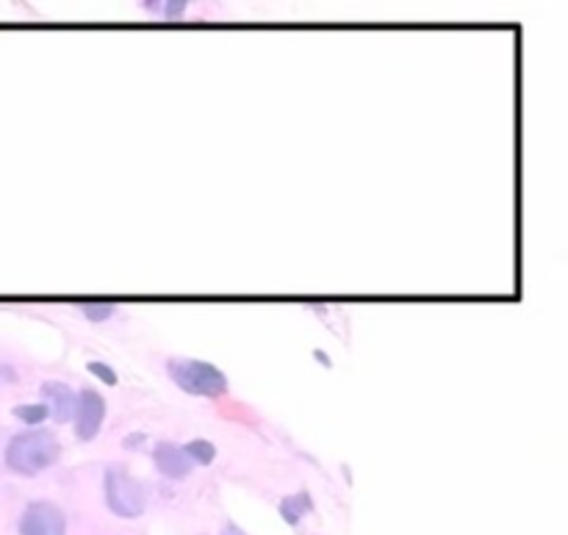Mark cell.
<instances>
[{
  "label": "cell",
  "mask_w": 568,
  "mask_h": 535,
  "mask_svg": "<svg viewBox=\"0 0 568 535\" xmlns=\"http://www.w3.org/2000/svg\"><path fill=\"white\" fill-rule=\"evenodd\" d=\"M222 535H247L242 531V527H236V525H227L225 531H222Z\"/></svg>",
  "instance_id": "5bb4252c"
},
{
  "label": "cell",
  "mask_w": 568,
  "mask_h": 535,
  "mask_svg": "<svg viewBox=\"0 0 568 535\" xmlns=\"http://www.w3.org/2000/svg\"><path fill=\"white\" fill-rule=\"evenodd\" d=\"M72 420H75V436L81 442H92L105 420V400L94 388H83L81 394H75V414H72Z\"/></svg>",
  "instance_id": "277c9868"
},
{
  "label": "cell",
  "mask_w": 568,
  "mask_h": 535,
  "mask_svg": "<svg viewBox=\"0 0 568 535\" xmlns=\"http://www.w3.org/2000/svg\"><path fill=\"white\" fill-rule=\"evenodd\" d=\"M61 455V442L50 431H22L6 444V466L17 475L33 477L53 466Z\"/></svg>",
  "instance_id": "6da1fadb"
},
{
  "label": "cell",
  "mask_w": 568,
  "mask_h": 535,
  "mask_svg": "<svg viewBox=\"0 0 568 535\" xmlns=\"http://www.w3.org/2000/svg\"><path fill=\"white\" fill-rule=\"evenodd\" d=\"M14 416L20 422H26L28 427H37L39 422L42 420H48V405H42V403H37V405H17L14 408Z\"/></svg>",
  "instance_id": "30bf717a"
},
{
  "label": "cell",
  "mask_w": 568,
  "mask_h": 535,
  "mask_svg": "<svg viewBox=\"0 0 568 535\" xmlns=\"http://www.w3.org/2000/svg\"><path fill=\"white\" fill-rule=\"evenodd\" d=\"M305 511H311V497L308 494H294V497H286L281 503V514L286 516L288 525H297L300 519H303Z\"/></svg>",
  "instance_id": "9c48e42d"
},
{
  "label": "cell",
  "mask_w": 568,
  "mask_h": 535,
  "mask_svg": "<svg viewBox=\"0 0 568 535\" xmlns=\"http://www.w3.org/2000/svg\"><path fill=\"white\" fill-rule=\"evenodd\" d=\"M89 372H92L94 377H100L105 386H116V372L111 370L109 364H100V361H89Z\"/></svg>",
  "instance_id": "7c38bea8"
},
{
  "label": "cell",
  "mask_w": 568,
  "mask_h": 535,
  "mask_svg": "<svg viewBox=\"0 0 568 535\" xmlns=\"http://www.w3.org/2000/svg\"><path fill=\"white\" fill-rule=\"evenodd\" d=\"M105 503L122 519H136L144 514V486L125 470H111L105 475Z\"/></svg>",
  "instance_id": "3957f363"
},
{
  "label": "cell",
  "mask_w": 568,
  "mask_h": 535,
  "mask_svg": "<svg viewBox=\"0 0 568 535\" xmlns=\"http://www.w3.org/2000/svg\"><path fill=\"white\" fill-rule=\"evenodd\" d=\"M316 359H320V364H325V366H331V359H327V355L325 353H322V350H316Z\"/></svg>",
  "instance_id": "9a60e30c"
},
{
  "label": "cell",
  "mask_w": 568,
  "mask_h": 535,
  "mask_svg": "<svg viewBox=\"0 0 568 535\" xmlns=\"http://www.w3.org/2000/svg\"><path fill=\"white\" fill-rule=\"evenodd\" d=\"M81 311L87 320L92 322H103L114 314V303H81Z\"/></svg>",
  "instance_id": "8fae6325"
},
{
  "label": "cell",
  "mask_w": 568,
  "mask_h": 535,
  "mask_svg": "<svg viewBox=\"0 0 568 535\" xmlns=\"http://www.w3.org/2000/svg\"><path fill=\"white\" fill-rule=\"evenodd\" d=\"M42 397L48 400V414L53 416L59 425H64V422L72 420V414H75V392H72L67 383H55V381H48L42 386Z\"/></svg>",
  "instance_id": "52a82bcc"
},
{
  "label": "cell",
  "mask_w": 568,
  "mask_h": 535,
  "mask_svg": "<svg viewBox=\"0 0 568 535\" xmlns=\"http://www.w3.org/2000/svg\"><path fill=\"white\" fill-rule=\"evenodd\" d=\"M20 535H67V522L59 505L53 503H31L22 514Z\"/></svg>",
  "instance_id": "5b68a950"
},
{
  "label": "cell",
  "mask_w": 568,
  "mask_h": 535,
  "mask_svg": "<svg viewBox=\"0 0 568 535\" xmlns=\"http://www.w3.org/2000/svg\"><path fill=\"white\" fill-rule=\"evenodd\" d=\"M166 372L183 392L197 394V397H220L227 392V377L205 361L178 359L166 364Z\"/></svg>",
  "instance_id": "7a4b0ae2"
},
{
  "label": "cell",
  "mask_w": 568,
  "mask_h": 535,
  "mask_svg": "<svg viewBox=\"0 0 568 535\" xmlns=\"http://www.w3.org/2000/svg\"><path fill=\"white\" fill-rule=\"evenodd\" d=\"M153 461H155V470H159L164 477H170V481H183V477L192 472V461L186 458L183 447H178V444L172 442L155 444Z\"/></svg>",
  "instance_id": "8992f818"
},
{
  "label": "cell",
  "mask_w": 568,
  "mask_h": 535,
  "mask_svg": "<svg viewBox=\"0 0 568 535\" xmlns=\"http://www.w3.org/2000/svg\"><path fill=\"white\" fill-rule=\"evenodd\" d=\"M183 453H186V458L192 461V464L200 466H209L211 461L216 458V447L211 442H205V438H194V442L183 444Z\"/></svg>",
  "instance_id": "ba28073f"
},
{
  "label": "cell",
  "mask_w": 568,
  "mask_h": 535,
  "mask_svg": "<svg viewBox=\"0 0 568 535\" xmlns=\"http://www.w3.org/2000/svg\"><path fill=\"white\" fill-rule=\"evenodd\" d=\"M186 11V3H166V14H183Z\"/></svg>",
  "instance_id": "4fadbf2b"
}]
</instances>
